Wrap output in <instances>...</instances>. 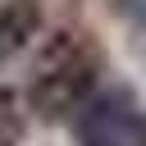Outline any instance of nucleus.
Masks as SVG:
<instances>
[{
  "label": "nucleus",
  "instance_id": "20e7f679",
  "mask_svg": "<svg viewBox=\"0 0 146 146\" xmlns=\"http://www.w3.org/2000/svg\"><path fill=\"white\" fill-rule=\"evenodd\" d=\"M119 5H123L132 18H146V0H119Z\"/></svg>",
  "mask_w": 146,
  "mask_h": 146
},
{
  "label": "nucleus",
  "instance_id": "7ed1b4c3",
  "mask_svg": "<svg viewBox=\"0 0 146 146\" xmlns=\"http://www.w3.org/2000/svg\"><path fill=\"white\" fill-rule=\"evenodd\" d=\"M41 27V9L36 0H5L0 5V59L18 55Z\"/></svg>",
  "mask_w": 146,
  "mask_h": 146
},
{
  "label": "nucleus",
  "instance_id": "f257e3e1",
  "mask_svg": "<svg viewBox=\"0 0 146 146\" xmlns=\"http://www.w3.org/2000/svg\"><path fill=\"white\" fill-rule=\"evenodd\" d=\"M91 96H96V59L87 50H78L73 41L64 50H55L32 82V110L46 119H64V114L82 110Z\"/></svg>",
  "mask_w": 146,
  "mask_h": 146
},
{
  "label": "nucleus",
  "instance_id": "f03ea898",
  "mask_svg": "<svg viewBox=\"0 0 146 146\" xmlns=\"http://www.w3.org/2000/svg\"><path fill=\"white\" fill-rule=\"evenodd\" d=\"M78 137H82V146H146V114L137 110V100L128 91L110 87L82 105Z\"/></svg>",
  "mask_w": 146,
  "mask_h": 146
}]
</instances>
